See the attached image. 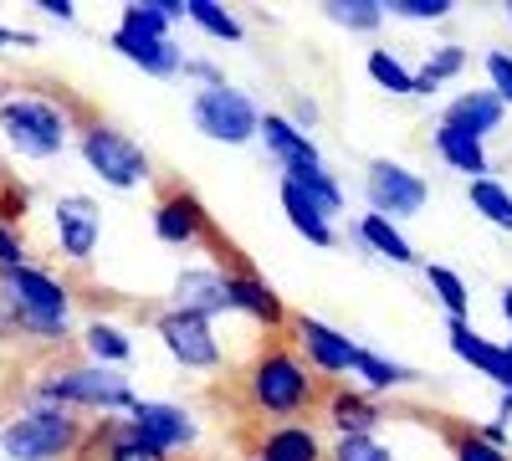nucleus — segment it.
<instances>
[{"label":"nucleus","mask_w":512,"mask_h":461,"mask_svg":"<svg viewBox=\"0 0 512 461\" xmlns=\"http://www.w3.org/2000/svg\"><path fill=\"white\" fill-rule=\"evenodd\" d=\"M246 400L256 415H272V421H292V415H303L313 400H318V380L308 359H297L287 344H262L246 369Z\"/></svg>","instance_id":"nucleus-1"},{"label":"nucleus","mask_w":512,"mask_h":461,"mask_svg":"<svg viewBox=\"0 0 512 461\" xmlns=\"http://www.w3.org/2000/svg\"><path fill=\"white\" fill-rule=\"evenodd\" d=\"M31 405H57V410H103V415H134L139 395L123 380L118 369L103 364H72V369H52L47 380L31 390Z\"/></svg>","instance_id":"nucleus-2"},{"label":"nucleus","mask_w":512,"mask_h":461,"mask_svg":"<svg viewBox=\"0 0 512 461\" xmlns=\"http://www.w3.org/2000/svg\"><path fill=\"white\" fill-rule=\"evenodd\" d=\"M0 134L21 159L47 164L57 154H67L72 144V123L52 98H36V93H6L0 98Z\"/></svg>","instance_id":"nucleus-3"},{"label":"nucleus","mask_w":512,"mask_h":461,"mask_svg":"<svg viewBox=\"0 0 512 461\" xmlns=\"http://www.w3.org/2000/svg\"><path fill=\"white\" fill-rule=\"evenodd\" d=\"M0 287L11 292L26 339H67V328H72V292L47 267L26 262L16 272H0Z\"/></svg>","instance_id":"nucleus-4"},{"label":"nucleus","mask_w":512,"mask_h":461,"mask_svg":"<svg viewBox=\"0 0 512 461\" xmlns=\"http://www.w3.org/2000/svg\"><path fill=\"white\" fill-rule=\"evenodd\" d=\"M82 446V421L57 405H26L0 426V451L6 461H62Z\"/></svg>","instance_id":"nucleus-5"},{"label":"nucleus","mask_w":512,"mask_h":461,"mask_svg":"<svg viewBox=\"0 0 512 461\" xmlns=\"http://www.w3.org/2000/svg\"><path fill=\"white\" fill-rule=\"evenodd\" d=\"M77 149H82V164H88L108 190H139V185L154 180V164H149L144 144L128 139L123 129H113V123H88Z\"/></svg>","instance_id":"nucleus-6"},{"label":"nucleus","mask_w":512,"mask_h":461,"mask_svg":"<svg viewBox=\"0 0 512 461\" xmlns=\"http://www.w3.org/2000/svg\"><path fill=\"white\" fill-rule=\"evenodd\" d=\"M190 123L205 134V139H216V144H251L256 134H262V108H256L241 88H195L190 98Z\"/></svg>","instance_id":"nucleus-7"},{"label":"nucleus","mask_w":512,"mask_h":461,"mask_svg":"<svg viewBox=\"0 0 512 461\" xmlns=\"http://www.w3.org/2000/svg\"><path fill=\"white\" fill-rule=\"evenodd\" d=\"M364 195H369V211L384 221H410L431 205V185L425 175H415L410 164L400 159H374L369 175H364Z\"/></svg>","instance_id":"nucleus-8"},{"label":"nucleus","mask_w":512,"mask_h":461,"mask_svg":"<svg viewBox=\"0 0 512 461\" xmlns=\"http://www.w3.org/2000/svg\"><path fill=\"white\" fill-rule=\"evenodd\" d=\"M154 333H159L164 354L175 359L180 369H190V374H210V369L226 364L221 339H216V328H210V318H195V313L169 308V313L154 318Z\"/></svg>","instance_id":"nucleus-9"},{"label":"nucleus","mask_w":512,"mask_h":461,"mask_svg":"<svg viewBox=\"0 0 512 461\" xmlns=\"http://www.w3.org/2000/svg\"><path fill=\"white\" fill-rule=\"evenodd\" d=\"M52 236L62 246V257L72 267H88L98 257V241H103V211L93 195H62L52 205Z\"/></svg>","instance_id":"nucleus-10"},{"label":"nucleus","mask_w":512,"mask_h":461,"mask_svg":"<svg viewBox=\"0 0 512 461\" xmlns=\"http://www.w3.org/2000/svg\"><path fill=\"white\" fill-rule=\"evenodd\" d=\"M292 333H297V349H303V359H308V369L313 374H354L359 369V344L349 339V333H338L333 323H323V318H292Z\"/></svg>","instance_id":"nucleus-11"},{"label":"nucleus","mask_w":512,"mask_h":461,"mask_svg":"<svg viewBox=\"0 0 512 461\" xmlns=\"http://www.w3.org/2000/svg\"><path fill=\"white\" fill-rule=\"evenodd\" d=\"M149 221H154V236H159L164 246H195V241L216 236V231H210V211L200 205V195H190L185 185L164 190Z\"/></svg>","instance_id":"nucleus-12"},{"label":"nucleus","mask_w":512,"mask_h":461,"mask_svg":"<svg viewBox=\"0 0 512 461\" xmlns=\"http://www.w3.org/2000/svg\"><path fill=\"white\" fill-rule=\"evenodd\" d=\"M128 421H134V431H139L149 446H159L164 456H169V451H190V446L200 441L195 415H190L185 405H169V400H139Z\"/></svg>","instance_id":"nucleus-13"},{"label":"nucleus","mask_w":512,"mask_h":461,"mask_svg":"<svg viewBox=\"0 0 512 461\" xmlns=\"http://www.w3.org/2000/svg\"><path fill=\"white\" fill-rule=\"evenodd\" d=\"M226 298H231V313H246L251 323H262L267 333H277V328L292 323L287 318V303L277 298V287H267L262 277H256L251 267H241V262L226 267Z\"/></svg>","instance_id":"nucleus-14"},{"label":"nucleus","mask_w":512,"mask_h":461,"mask_svg":"<svg viewBox=\"0 0 512 461\" xmlns=\"http://www.w3.org/2000/svg\"><path fill=\"white\" fill-rule=\"evenodd\" d=\"M446 339H451V354H456L461 364H472L477 374H487L492 385L512 390V349H507V344L477 333L466 318H451V323H446Z\"/></svg>","instance_id":"nucleus-15"},{"label":"nucleus","mask_w":512,"mask_h":461,"mask_svg":"<svg viewBox=\"0 0 512 461\" xmlns=\"http://www.w3.org/2000/svg\"><path fill=\"white\" fill-rule=\"evenodd\" d=\"M175 308L180 313H195V318H210V323H216L221 313H231L226 267H185L175 277Z\"/></svg>","instance_id":"nucleus-16"},{"label":"nucleus","mask_w":512,"mask_h":461,"mask_svg":"<svg viewBox=\"0 0 512 461\" xmlns=\"http://www.w3.org/2000/svg\"><path fill=\"white\" fill-rule=\"evenodd\" d=\"M502 118H507V103H502L492 88L456 93V98L441 108V123H446V129H461V134H472V139L497 134V129H502Z\"/></svg>","instance_id":"nucleus-17"},{"label":"nucleus","mask_w":512,"mask_h":461,"mask_svg":"<svg viewBox=\"0 0 512 461\" xmlns=\"http://www.w3.org/2000/svg\"><path fill=\"white\" fill-rule=\"evenodd\" d=\"M256 139H262L267 154L282 164V175H287V170H308V164H323L318 144H313L303 129H292L287 113H262V134H256Z\"/></svg>","instance_id":"nucleus-18"},{"label":"nucleus","mask_w":512,"mask_h":461,"mask_svg":"<svg viewBox=\"0 0 512 461\" xmlns=\"http://www.w3.org/2000/svg\"><path fill=\"white\" fill-rule=\"evenodd\" d=\"M113 52L123 62L144 67L149 77H180L185 72V52L169 36H128V31H113Z\"/></svg>","instance_id":"nucleus-19"},{"label":"nucleus","mask_w":512,"mask_h":461,"mask_svg":"<svg viewBox=\"0 0 512 461\" xmlns=\"http://www.w3.org/2000/svg\"><path fill=\"white\" fill-rule=\"evenodd\" d=\"M277 195H282V216H287V226L303 236L308 246H318V251H328L333 241H338V231H333V216L323 211V205H313L303 190H297L292 180H282L277 185Z\"/></svg>","instance_id":"nucleus-20"},{"label":"nucleus","mask_w":512,"mask_h":461,"mask_svg":"<svg viewBox=\"0 0 512 461\" xmlns=\"http://www.w3.org/2000/svg\"><path fill=\"white\" fill-rule=\"evenodd\" d=\"M323 421L338 431V436H374L384 410L374 405V395H359V390H333L328 405H323Z\"/></svg>","instance_id":"nucleus-21"},{"label":"nucleus","mask_w":512,"mask_h":461,"mask_svg":"<svg viewBox=\"0 0 512 461\" xmlns=\"http://www.w3.org/2000/svg\"><path fill=\"white\" fill-rule=\"evenodd\" d=\"M251 461H328V456H323V441H318L313 426L287 421V426H272L262 441H256Z\"/></svg>","instance_id":"nucleus-22"},{"label":"nucleus","mask_w":512,"mask_h":461,"mask_svg":"<svg viewBox=\"0 0 512 461\" xmlns=\"http://www.w3.org/2000/svg\"><path fill=\"white\" fill-rule=\"evenodd\" d=\"M431 144H436V154L451 164L456 175H466V180H487V175H492V159H487V144H482V139L461 134V129H446V123H436Z\"/></svg>","instance_id":"nucleus-23"},{"label":"nucleus","mask_w":512,"mask_h":461,"mask_svg":"<svg viewBox=\"0 0 512 461\" xmlns=\"http://www.w3.org/2000/svg\"><path fill=\"white\" fill-rule=\"evenodd\" d=\"M175 21H185V0H128V6H118V31L128 36H169Z\"/></svg>","instance_id":"nucleus-24"},{"label":"nucleus","mask_w":512,"mask_h":461,"mask_svg":"<svg viewBox=\"0 0 512 461\" xmlns=\"http://www.w3.org/2000/svg\"><path fill=\"white\" fill-rule=\"evenodd\" d=\"M359 241L374 251V257H384L390 267H415V246L405 241V231L395 221H384V216H359Z\"/></svg>","instance_id":"nucleus-25"},{"label":"nucleus","mask_w":512,"mask_h":461,"mask_svg":"<svg viewBox=\"0 0 512 461\" xmlns=\"http://www.w3.org/2000/svg\"><path fill=\"white\" fill-rule=\"evenodd\" d=\"M93 436H98V446H103V461H169L159 446H149V441L134 431V421H103Z\"/></svg>","instance_id":"nucleus-26"},{"label":"nucleus","mask_w":512,"mask_h":461,"mask_svg":"<svg viewBox=\"0 0 512 461\" xmlns=\"http://www.w3.org/2000/svg\"><path fill=\"white\" fill-rule=\"evenodd\" d=\"M466 62H472V52H466V47H456V41L436 47L431 57H425V67L415 72V98H431V93L441 88V82L461 77V72H466Z\"/></svg>","instance_id":"nucleus-27"},{"label":"nucleus","mask_w":512,"mask_h":461,"mask_svg":"<svg viewBox=\"0 0 512 461\" xmlns=\"http://www.w3.org/2000/svg\"><path fill=\"white\" fill-rule=\"evenodd\" d=\"M82 344H88V359L103 364V369H118L134 359V339L118 328V323H88L82 328Z\"/></svg>","instance_id":"nucleus-28"},{"label":"nucleus","mask_w":512,"mask_h":461,"mask_svg":"<svg viewBox=\"0 0 512 461\" xmlns=\"http://www.w3.org/2000/svg\"><path fill=\"white\" fill-rule=\"evenodd\" d=\"M466 200H472V211H477L487 226L512 231V190H507V185H497L492 175H487V180H466Z\"/></svg>","instance_id":"nucleus-29"},{"label":"nucleus","mask_w":512,"mask_h":461,"mask_svg":"<svg viewBox=\"0 0 512 461\" xmlns=\"http://www.w3.org/2000/svg\"><path fill=\"white\" fill-rule=\"evenodd\" d=\"M364 72H369V82H374L379 93H390V98H415V72H410L395 52L374 47V52L364 57Z\"/></svg>","instance_id":"nucleus-30"},{"label":"nucleus","mask_w":512,"mask_h":461,"mask_svg":"<svg viewBox=\"0 0 512 461\" xmlns=\"http://www.w3.org/2000/svg\"><path fill=\"white\" fill-rule=\"evenodd\" d=\"M354 380H364L369 395H390V390H405V385L415 380V369H405V364H395V359H384V354L364 349V354H359V369H354Z\"/></svg>","instance_id":"nucleus-31"},{"label":"nucleus","mask_w":512,"mask_h":461,"mask_svg":"<svg viewBox=\"0 0 512 461\" xmlns=\"http://www.w3.org/2000/svg\"><path fill=\"white\" fill-rule=\"evenodd\" d=\"M282 180H292V185L303 190L313 205H323L328 216H338V211H344V185L333 180V170H328V164H308V170H287Z\"/></svg>","instance_id":"nucleus-32"},{"label":"nucleus","mask_w":512,"mask_h":461,"mask_svg":"<svg viewBox=\"0 0 512 461\" xmlns=\"http://www.w3.org/2000/svg\"><path fill=\"white\" fill-rule=\"evenodd\" d=\"M185 21H195L210 41H231V47L246 36V26H241L226 6H216V0H185Z\"/></svg>","instance_id":"nucleus-33"},{"label":"nucleus","mask_w":512,"mask_h":461,"mask_svg":"<svg viewBox=\"0 0 512 461\" xmlns=\"http://www.w3.org/2000/svg\"><path fill=\"white\" fill-rule=\"evenodd\" d=\"M323 16L333 26H344V31H379L384 21H390L384 16V0H328Z\"/></svg>","instance_id":"nucleus-34"},{"label":"nucleus","mask_w":512,"mask_h":461,"mask_svg":"<svg viewBox=\"0 0 512 461\" xmlns=\"http://www.w3.org/2000/svg\"><path fill=\"white\" fill-rule=\"evenodd\" d=\"M425 282H431V292H436V303L451 313V318H466L472 313V292H466V282L451 272V267H441V262H431L425 267Z\"/></svg>","instance_id":"nucleus-35"},{"label":"nucleus","mask_w":512,"mask_h":461,"mask_svg":"<svg viewBox=\"0 0 512 461\" xmlns=\"http://www.w3.org/2000/svg\"><path fill=\"white\" fill-rule=\"evenodd\" d=\"M328 461H395V451L384 446L379 436H338Z\"/></svg>","instance_id":"nucleus-36"},{"label":"nucleus","mask_w":512,"mask_h":461,"mask_svg":"<svg viewBox=\"0 0 512 461\" xmlns=\"http://www.w3.org/2000/svg\"><path fill=\"white\" fill-rule=\"evenodd\" d=\"M451 11V0H384V16L395 21H446Z\"/></svg>","instance_id":"nucleus-37"},{"label":"nucleus","mask_w":512,"mask_h":461,"mask_svg":"<svg viewBox=\"0 0 512 461\" xmlns=\"http://www.w3.org/2000/svg\"><path fill=\"white\" fill-rule=\"evenodd\" d=\"M451 456H456V461H512L507 451H497V446L482 441L477 431H456V436H451Z\"/></svg>","instance_id":"nucleus-38"},{"label":"nucleus","mask_w":512,"mask_h":461,"mask_svg":"<svg viewBox=\"0 0 512 461\" xmlns=\"http://www.w3.org/2000/svg\"><path fill=\"white\" fill-rule=\"evenodd\" d=\"M482 67H487V88L512 108V52H487Z\"/></svg>","instance_id":"nucleus-39"},{"label":"nucleus","mask_w":512,"mask_h":461,"mask_svg":"<svg viewBox=\"0 0 512 461\" xmlns=\"http://www.w3.org/2000/svg\"><path fill=\"white\" fill-rule=\"evenodd\" d=\"M26 262H31V257H26L16 226H0V272H16V267H26Z\"/></svg>","instance_id":"nucleus-40"},{"label":"nucleus","mask_w":512,"mask_h":461,"mask_svg":"<svg viewBox=\"0 0 512 461\" xmlns=\"http://www.w3.org/2000/svg\"><path fill=\"white\" fill-rule=\"evenodd\" d=\"M185 77H195L200 88H226V72L216 62H205V57H185Z\"/></svg>","instance_id":"nucleus-41"},{"label":"nucleus","mask_w":512,"mask_h":461,"mask_svg":"<svg viewBox=\"0 0 512 461\" xmlns=\"http://www.w3.org/2000/svg\"><path fill=\"white\" fill-rule=\"evenodd\" d=\"M287 123H292V129H303V134L313 139V129H318V103H313V98H292Z\"/></svg>","instance_id":"nucleus-42"},{"label":"nucleus","mask_w":512,"mask_h":461,"mask_svg":"<svg viewBox=\"0 0 512 461\" xmlns=\"http://www.w3.org/2000/svg\"><path fill=\"white\" fill-rule=\"evenodd\" d=\"M16 333H21V313H16V303H11V292L0 287V344L16 339Z\"/></svg>","instance_id":"nucleus-43"},{"label":"nucleus","mask_w":512,"mask_h":461,"mask_svg":"<svg viewBox=\"0 0 512 461\" xmlns=\"http://www.w3.org/2000/svg\"><path fill=\"white\" fill-rule=\"evenodd\" d=\"M36 11H41V16H52V21H72V16H77L72 0H36Z\"/></svg>","instance_id":"nucleus-44"},{"label":"nucleus","mask_w":512,"mask_h":461,"mask_svg":"<svg viewBox=\"0 0 512 461\" xmlns=\"http://www.w3.org/2000/svg\"><path fill=\"white\" fill-rule=\"evenodd\" d=\"M0 47H36V36L16 31V26H0Z\"/></svg>","instance_id":"nucleus-45"},{"label":"nucleus","mask_w":512,"mask_h":461,"mask_svg":"<svg viewBox=\"0 0 512 461\" xmlns=\"http://www.w3.org/2000/svg\"><path fill=\"white\" fill-rule=\"evenodd\" d=\"M502 318L512 323V287H502Z\"/></svg>","instance_id":"nucleus-46"},{"label":"nucleus","mask_w":512,"mask_h":461,"mask_svg":"<svg viewBox=\"0 0 512 461\" xmlns=\"http://www.w3.org/2000/svg\"><path fill=\"white\" fill-rule=\"evenodd\" d=\"M507 349H512V339H507Z\"/></svg>","instance_id":"nucleus-47"}]
</instances>
